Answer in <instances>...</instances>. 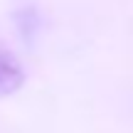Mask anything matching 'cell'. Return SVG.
I'll return each instance as SVG.
<instances>
[{"instance_id": "obj_1", "label": "cell", "mask_w": 133, "mask_h": 133, "mask_svg": "<svg viewBox=\"0 0 133 133\" xmlns=\"http://www.w3.org/2000/svg\"><path fill=\"white\" fill-rule=\"evenodd\" d=\"M25 79H27V71H25L22 62L10 49L0 47V99L12 96L15 91H20Z\"/></svg>"}, {"instance_id": "obj_2", "label": "cell", "mask_w": 133, "mask_h": 133, "mask_svg": "<svg viewBox=\"0 0 133 133\" xmlns=\"http://www.w3.org/2000/svg\"><path fill=\"white\" fill-rule=\"evenodd\" d=\"M15 27H17V32L25 37V42H30V39L35 37V32L39 30L37 12H35L32 8H22L17 15H15Z\"/></svg>"}]
</instances>
